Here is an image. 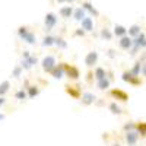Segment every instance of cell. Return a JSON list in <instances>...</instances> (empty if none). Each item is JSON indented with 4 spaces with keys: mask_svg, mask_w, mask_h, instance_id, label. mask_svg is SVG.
Masks as SVG:
<instances>
[{
    "mask_svg": "<svg viewBox=\"0 0 146 146\" xmlns=\"http://www.w3.org/2000/svg\"><path fill=\"white\" fill-rule=\"evenodd\" d=\"M98 86H100V89H105V88H108V86H110V80H108V79L98 80Z\"/></svg>",
    "mask_w": 146,
    "mask_h": 146,
    "instance_id": "cell-21",
    "label": "cell"
},
{
    "mask_svg": "<svg viewBox=\"0 0 146 146\" xmlns=\"http://www.w3.org/2000/svg\"><path fill=\"white\" fill-rule=\"evenodd\" d=\"M142 73H143V76H146V63H145L143 67H142Z\"/></svg>",
    "mask_w": 146,
    "mask_h": 146,
    "instance_id": "cell-29",
    "label": "cell"
},
{
    "mask_svg": "<svg viewBox=\"0 0 146 146\" xmlns=\"http://www.w3.org/2000/svg\"><path fill=\"white\" fill-rule=\"evenodd\" d=\"M136 130L139 131V135L142 137L146 136V123H145V121H139V123L136 124Z\"/></svg>",
    "mask_w": 146,
    "mask_h": 146,
    "instance_id": "cell-11",
    "label": "cell"
},
{
    "mask_svg": "<svg viewBox=\"0 0 146 146\" xmlns=\"http://www.w3.org/2000/svg\"><path fill=\"white\" fill-rule=\"evenodd\" d=\"M19 73H21V67H16V69H15V72H13L15 78H18V76H19Z\"/></svg>",
    "mask_w": 146,
    "mask_h": 146,
    "instance_id": "cell-28",
    "label": "cell"
},
{
    "mask_svg": "<svg viewBox=\"0 0 146 146\" xmlns=\"http://www.w3.org/2000/svg\"><path fill=\"white\" fill-rule=\"evenodd\" d=\"M9 85H10V83H9L7 80H6V82H3L2 85H0V95H3V94L9 89Z\"/></svg>",
    "mask_w": 146,
    "mask_h": 146,
    "instance_id": "cell-22",
    "label": "cell"
},
{
    "mask_svg": "<svg viewBox=\"0 0 146 146\" xmlns=\"http://www.w3.org/2000/svg\"><path fill=\"white\" fill-rule=\"evenodd\" d=\"M133 42H135V47H137V48H145L146 47V35L145 34L137 35Z\"/></svg>",
    "mask_w": 146,
    "mask_h": 146,
    "instance_id": "cell-7",
    "label": "cell"
},
{
    "mask_svg": "<svg viewBox=\"0 0 146 146\" xmlns=\"http://www.w3.org/2000/svg\"><path fill=\"white\" fill-rule=\"evenodd\" d=\"M38 94V89H35V86H31V89H29V96H34V95H36Z\"/></svg>",
    "mask_w": 146,
    "mask_h": 146,
    "instance_id": "cell-27",
    "label": "cell"
},
{
    "mask_svg": "<svg viewBox=\"0 0 146 146\" xmlns=\"http://www.w3.org/2000/svg\"><path fill=\"white\" fill-rule=\"evenodd\" d=\"M72 13H73V9H72L70 6H64V7L60 9V15H62L64 19L70 18V16H72Z\"/></svg>",
    "mask_w": 146,
    "mask_h": 146,
    "instance_id": "cell-10",
    "label": "cell"
},
{
    "mask_svg": "<svg viewBox=\"0 0 146 146\" xmlns=\"http://www.w3.org/2000/svg\"><path fill=\"white\" fill-rule=\"evenodd\" d=\"M101 35L104 36V38H107V40H111V36H113V34L110 32L108 29H102V32H101Z\"/></svg>",
    "mask_w": 146,
    "mask_h": 146,
    "instance_id": "cell-24",
    "label": "cell"
},
{
    "mask_svg": "<svg viewBox=\"0 0 146 146\" xmlns=\"http://www.w3.org/2000/svg\"><path fill=\"white\" fill-rule=\"evenodd\" d=\"M51 73L54 75V78H56V79H60V78H63V67H62V66H60V69H58V67H56V69H54V70H53Z\"/></svg>",
    "mask_w": 146,
    "mask_h": 146,
    "instance_id": "cell-19",
    "label": "cell"
},
{
    "mask_svg": "<svg viewBox=\"0 0 146 146\" xmlns=\"http://www.w3.org/2000/svg\"><path fill=\"white\" fill-rule=\"evenodd\" d=\"M56 44H57V45H60L62 48H64V47H66V42H64L62 38H56Z\"/></svg>",
    "mask_w": 146,
    "mask_h": 146,
    "instance_id": "cell-26",
    "label": "cell"
},
{
    "mask_svg": "<svg viewBox=\"0 0 146 146\" xmlns=\"http://www.w3.org/2000/svg\"><path fill=\"white\" fill-rule=\"evenodd\" d=\"M76 35H83V31H76Z\"/></svg>",
    "mask_w": 146,
    "mask_h": 146,
    "instance_id": "cell-30",
    "label": "cell"
},
{
    "mask_svg": "<svg viewBox=\"0 0 146 146\" xmlns=\"http://www.w3.org/2000/svg\"><path fill=\"white\" fill-rule=\"evenodd\" d=\"M44 45H47V47H50V45H53V44H56V38H53V36H45L44 38V42H42Z\"/></svg>",
    "mask_w": 146,
    "mask_h": 146,
    "instance_id": "cell-20",
    "label": "cell"
},
{
    "mask_svg": "<svg viewBox=\"0 0 146 146\" xmlns=\"http://www.w3.org/2000/svg\"><path fill=\"white\" fill-rule=\"evenodd\" d=\"M3 104H5V100H3V98H0V105H3Z\"/></svg>",
    "mask_w": 146,
    "mask_h": 146,
    "instance_id": "cell-31",
    "label": "cell"
},
{
    "mask_svg": "<svg viewBox=\"0 0 146 146\" xmlns=\"http://www.w3.org/2000/svg\"><path fill=\"white\" fill-rule=\"evenodd\" d=\"M73 18H75L76 21H82L85 18V9L83 7H78L75 10V15H73Z\"/></svg>",
    "mask_w": 146,
    "mask_h": 146,
    "instance_id": "cell-14",
    "label": "cell"
},
{
    "mask_svg": "<svg viewBox=\"0 0 146 146\" xmlns=\"http://www.w3.org/2000/svg\"><path fill=\"white\" fill-rule=\"evenodd\" d=\"M19 36H21L23 41H27L28 44H35V36H34V34L29 32L25 27L19 28Z\"/></svg>",
    "mask_w": 146,
    "mask_h": 146,
    "instance_id": "cell-1",
    "label": "cell"
},
{
    "mask_svg": "<svg viewBox=\"0 0 146 146\" xmlns=\"http://www.w3.org/2000/svg\"><path fill=\"white\" fill-rule=\"evenodd\" d=\"M95 76H96V79H98V80L105 79V70H104V69H101V67H98V69L95 70Z\"/></svg>",
    "mask_w": 146,
    "mask_h": 146,
    "instance_id": "cell-17",
    "label": "cell"
},
{
    "mask_svg": "<svg viewBox=\"0 0 146 146\" xmlns=\"http://www.w3.org/2000/svg\"><path fill=\"white\" fill-rule=\"evenodd\" d=\"M2 118H5V115H3V114H0V120H2Z\"/></svg>",
    "mask_w": 146,
    "mask_h": 146,
    "instance_id": "cell-32",
    "label": "cell"
},
{
    "mask_svg": "<svg viewBox=\"0 0 146 146\" xmlns=\"http://www.w3.org/2000/svg\"><path fill=\"white\" fill-rule=\"evenodd\" d=\"M42 67L45 72H53L57 66H56V58L53 56H47L44 60H42Z\"/></svg>",
    "mask_w": 146,
    "mask_h": 146,
    "instance_id": "cell-2",
    "label": "cell"
},
{
    "mask_svg": "<svg viewBox=\"0 0 146 146\" xmlns=\"http://www.w3.org/2000/svg\"><path fill=\"white\" fill-rule=\"evenodd\" d=\"M67 2H75V0H67Z\"/></svg>",
    "mask_w": 146,
    "mask_h": 146,
    "instance_id": "cell-33",
    "label": "cell"
},
{
    "mask_svg": "<svg viewBox=\"0 0 146 146\" xmlns=\"http://www.w3.org/2000/svg\"><path fill=\"white\" fill-rule=\"evenodd\" d=\"M137 139H139V131L137 130H131V131L126 133V140H127L129 146H135L137 143Z\"/></svg>",
    "mask_w": 146,
    "mask_h": 146,
    "instance_id": "cell-3",
    "label": "cell"
},
{
    "mask_svg": "<svg viewBox=\"0 0 146 146\" xmlns=\"http://www.w3.org/2000/svg\"><path fill=\"white\" fill-rule=\"evenodd\" d=\"M80 22H82V29H85V31H92L94 29V21H92V18H83Z\"/></svg>",
    "mask_w": 146,
    "mask_h": 146,
    "instance_id": "cell-8",
    "label": "cell"
},
{
    "mask_svg": "<svg viewBox=\"0 0 146 146\" xmlns=\"http://www.w3.org/2000/svg\"><path fill=\"white\" fill-rule=\"evenodd\" d=\"M113 94L115 95V96H118V98H120V101H127L129 100V96H127V94L126 92H123V91H113Z\"/></svg>",
    "mask_w": 146,
    "mask_h": 146,
    "instance_id": "cell-15",
    "label": "cell"
},
{
    "mask_svg": "<svg viewBox=\"0 0 146 146\" xmlns=\"http://www.w3.org/2000/svg\"><path fill=\"white\" fill-rule=\"evenodd\" d=\"M96 60H98V54H96L95 51H91V53H88L86 58H85V63H86V66L91 67L96 63Z\"/></svg>",
    "mask_w": 146,
    "mask_h": 146,
    "instance_id": "cell-6",
    "label": "cell"
},
{
    "mask_svg": "<svg viewBox=\"0 0 146 146\" xmlns=\"http://www.w3.org/2000/svg\"><path fill=\"white\" fill-rule=\"evenodd\" d=\"M140 27L139 25H133L129 28V36H131V38H136L137 35H140Z\"/></svg>",
    "mask_w": 146,
    "mask_h": 146,
    "instance_id": "cell-9",
    "label": "cell"
},
{
    "mask_svg": "<svg viewBox=\"0 0 146 146\" xmlns=\"http://www.w3.org/2000/svg\"><path fill=\"white\" fill-rule=\"evenodd\" d=\"M82 7H83V9H86V10H89V12H91L92 15H95V16H98V12H96V10H95V9L92 7V5H91V3H88V2H85V3L82 5Z\"/></svg>",
    "mask_w": 146,
    "mask_h": 146,
    "instance_id": "cell-18",
    "label": "cell"
},
{
    "mask_svg": "<svg viewBox=\"0 0 146 146\" xmlns=\"http://www.w3.org/2000/svg\"><path fill=\"white\" fill-rule=\"evenodd\" d=\"M131 45H135L131 36H127V35H126V36H121V40H120V47L123 48V50H130Z\"/></svg>",
    "mask_w": 146,
    "mask_h": 146,
    "instance_id": "cell-4",
    "label": "cell"
},
{
    "mask_svg": "<svg viewBox=\"0 0 146 146\" xmlns=\"http://www.w3.org/2000/svg\"><path fill=\"white\" fill-rule=\"evenodd\" d=\"M114 34L118 35V36H126V35H127V28L121 27V25H117V27L114 28Z\"/></svg>",
    "mask_w": 146,
    "mask_h": 146,
    "instance_id": "cell-13",
    "label": "cell"
},
{
    "mask_svg": "<svg viewBox=\"0 0 146 146\" xmlns=\"http://www.w3.org/2000/svg\"><path fill=\"white\" fill-rule=\"evenodd\" d=\"M16 98H18V100H23V98H27V92L23 91V89H22V91H19V92L16 94Z\"/></svg>",
    "mask_w": 146,
    "mask_h": 146,
    "instance_id": "cell-25",
    "label": "cell"
},
{
    "mask_svg": "<svg viewBox=\"0 0 146 146\" xmlns=\"http://www.w3.org/2000/svg\"><path fill=\"white\" fill-rule=\"evenodd\" d=\"M56 22H57V18H56L54 13H47L45 15V27H47L48 31H50L56 25Z\"/></svg>",
    "mask_w": 146,
    "mask_h": 146,
    "instance_id": "cell-5",
    "label": "cell"
},
{
    "mask_svg": "<svg viewBox=\"0 0 146 146\" xmlns=\"http://www.w3.org/2000/svg\"><path fill=\"white\" fill-rule=\"evenodd\" d=\"M67 69V73H69V75H72L70 78H73V79H78L79 78V72H78V69L76 67H66Z\"/></svg>",
    "mask_w": 146,
    "mask_h": 146,
    "instance_id": "cell-16",
    "label": "cell"
},
{
    "mask_svg": "<svg viewBox=\"0 0 146 146\" xmlns=\"http://www.w3.org/2000/svg\"><path fill=\"white\" fill-rule=\"evenodd\" d=\"M110 108L113 110V113H114V114H121V108H120L118 105H115L114 102H113L111 105H110Z\"/></svg>",
    "mask_w": 146,
    "mask_h": 146,
    "instance_id": "cell-23",
    "label": "cell"
},
{
    "mask_svg": "<svg viewBox=\"0 0 146 146\" xmlns=\"http://www.w3.org/2000/svg\"><path fill=\"white\" fill-rule=\"evenodd\" d=\"M94 101H95V95L88 94V92H86V94H83V96H82V102H83V104H86V105H88V104H92Z\"/></svg>",
    "mask_w": 146,
    "mask_h": 146,
    "instance_id": "cell-12",
    "label": "cell"
}]
</instances>
